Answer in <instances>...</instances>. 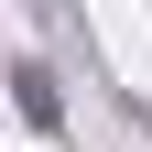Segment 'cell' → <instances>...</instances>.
I'll return each mask as SVG.
<instances>
[{"label":"cell","mask_w":152,"mask_h":152,"mask_svg":"<svg viewBox=\"0 0 152 152\" xmlns=\"http://www.w3.org/2000/svg\"><path fill=\"white\" fill-rule=\"evenodd\" d=\"M11 98H22V120H33V130H54V120H65V87H54V65H11Z\"/></svg>","instance_id":"cell-1"},{"label":"cell","mask_w":152,"mask_h":152,"mask_svg":"<svg viewBox=\"0 0 152 152\" xmlns=\"http://www.w3.org/2000/svg\"><path fill=\"white\" fill-rule=\"evenodd\" d=\"M22 11H44V22H54V11H65V0H22Z\"/></svg>","instance_id":"cell-2"}]
</instances>
